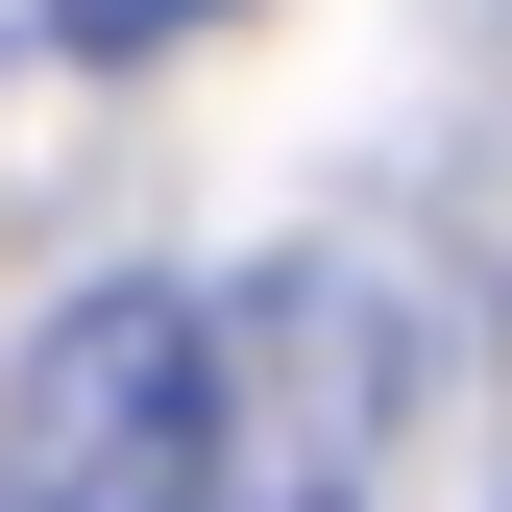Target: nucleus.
<instances>
[{
	"instance_id": "nucleus-1",
	"label": "nucleus",
	"mask_w": 512,
	"mask_h": 512,
	"mask_svg": "<svg viewBox=\"0 0 512 512\" xmlns=\"http://www.w3.org/2000/svg\"><path fill=\"white\" fill-rule=\"evenodd\" d=\"M0 512H220V317L98 269L0 366Z\"/></svg>"
},
{
	"instance_id": "nucleus-3",
	"label": "nucleus",
	"mask_w": 512,
	"mask_h": 512,
	"mask_svg": "<svg viewBox=\"0 0 512 512\" xmlns=\"http://www.w3.org/2000/svg\"><path fill=\"white\" fill-rule=\"evenodd\" d=\"M220 0H49V49H196Z\"/></svg>"
},
{
	"instance_id": "nucleus-2",
	"label": "nucleus",
	"mask_w": 512,
	"mask_h": 512,
	"mask_svg": "<svg viewBox=\"0 0 512 512\" xmlns=\"http://www.w3.org/2000/svg\"><path fill=\"white\" fill-rule=\"evenodd\" d=\"M391 415H415V317L391 269H269L220 317V512H366V464H391Z\"/></svg>"
}]
</instances>
